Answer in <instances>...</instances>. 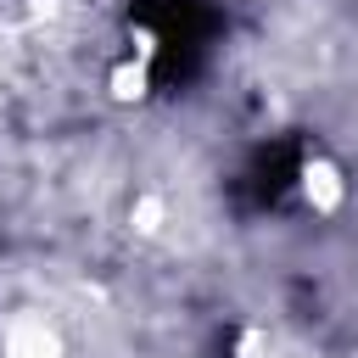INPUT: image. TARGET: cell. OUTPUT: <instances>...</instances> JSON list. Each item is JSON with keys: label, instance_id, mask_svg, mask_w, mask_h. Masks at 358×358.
Segmentation results:
<instances>
[{"label": "cell", "instance_id": "obj_2", "mask_svg": "<svg viewBox=\"0 0 358 358\" xmlns=\"http://www.w3.org/2000/svg\"><path fill=\"white\" fill-rule=\"evenodd\" d=\"M308 196H313L319 207H336V201H341V185H336V168H324V162H313V168H308Z\"/></svg>", "mask_w": 358, "mask_h": 358}, {"label": "cell", "instance_id": "obj_1", "mask_svg": "<svg viewBox=\"0 0 358 358\" xmlns=\"http://www.w3.org/2000/svg\"><path fill=\"white\" fill-rule=\"evenodd\" d=\"M0 358H67V341L62 330L45 319V313H11L6 330H0Z\"/></svg>", "mask_w": 358, "mask_h": 358}]
</instances>
